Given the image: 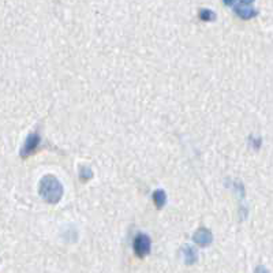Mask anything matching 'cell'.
<instances>
[{
	"label": "cell",
	"mask_w": 273,
	"mask_h": 273,
	"mask_svg": "<svg viewBox=\"0 0 273 273\" xmlns=\"http://www.w3.org/2000/svg\"><path fill=\"white\" fill-rule=\"evenodd\" d=\"M40 195L49 204H58L63 195V186L54 175H45L40 182Z\"/></svg>",
	"instance_id": "obj_1"
},
{
	"label": "cell",
	"mask_w": 273,
	"mask_h": 273,
	"mask_svg": "<svg viewBox=\"0 0 273 273\" xmlns=\"http://www.w3.org/2000/svg\"><path fill=\"white\" fill-rule=\"evenodd\" d=\"M223 1L225 6L232 7L238 17L242 19H251L257 15V10L251 7L254 0H223Z\"/></svg>",
	"instance_id": "obj_2"
},
{
	"label": "cell",
	"mask_w": 273,
	"mask_h": 273,
	"mask_svg": "<svg viewBox=\"0 0 273 273\" xmlns=\"http://www.w3.org/2000/svg\"><path fill=\"white\" fill-rule=\"evenodd\" d=\"M134 251L140 258H144L151 253V247H152V241L151 238L145 235V234H140L138 237L134 239Z\"/></svg>",
	"instance_id": "obj_3"
},
{
	"label": "cell",
	"mask_w": 273,
	"mask_h": 273,
	"mask_svg": "<svg viewBox=\"0 0 273 273\" xmlns=\"http://www.w3.org/2000/svg\"><path fill=\"white\" fill-rule=\"evenodd\" d=\"M40 135L38 133H31L26 141H25V145L24 148L21 149V156L22 157H28V156H30L33 153L36 152L37 146L40 145Z\"/></svg>",
	"instance_id": "obj_4"
},
{
	"label": "cell",
	"mask_w": 273,
	"mask_h": 273,
	"mask_svg": "<svg viewBox=\"0 0 273 273\" xmlns=\"http://www.w3.org/2000/svg\"><path fill=\"white\" fill-rule=\"evenodd\" d=\"M193 239H194V242L197 243V244H200V246H202V247H205V246H209V244L212 243L213 235H212V232H211L209 230L200 228V230L197 231V232L194 234Z\"/></svg>",
	"instance_id": "obj_5"
},
{
	"label": "cell",
	"mask_w": 273,
	"mask_h": 273,
	"mask_svg": "<svg viewBox=\"0 0 273 273\" xmlns=\"http://www.w3.org/2000/svg\"><path fill=\"white\" fill-rule=\"evenodd\" d=\"M165 201H167V194H165L164 190H156L153 193V202L158 209H161L165 205Z\"/></svg>",
	"instance_id": "obj_6"
},
{
	"label": "cell",
	"mask_w": 273,
	"mask_h": 273,
	"mask_svg": "<svg viewBox=\"0 0 273 273\" xmlns=\"http://www.w3.org/2000/svg\"><path fill=\"white\" fill-rule=\"evenodd\" d=\"M183 255H184V261L187 262L188 265L194 264V262L197 261V258H198V257H197V253H195V250L193 249V247H190V246H186Z\"/></svg>",
	"instance_id": "obj_7"
},
{
	"label": "cell",
	"mask_w": 273,
	"mask_h": 273,
	"mask_svg": "<svg viewBox=\"0 0 273 273\" xmlns=\"http://www.w3.org/2000/svg\"><path fill=\"white\" fill-rule=\"evenodd\" d=\"M200 18L205 22H212L216 19V15L214 12L211 11V10H201L200 11Z\"/></svg>",
	"instance_id": "obj_8"
},
{
	"label": "cell",
	"mask_w": 273,
	"mask_h": 273,
	"mask_svg": "<svg viewBox=\"0 0 273 273\" xmlns=\"http://www.w3.org/2000/svg\"><path fill=\"white\" fill-rule=\"evenodd\" d=\"M91 175H93V174H91V171L89 170V168L84 167V168L81 170V176H82V179H84V181H86V179H91Z\"/></svg>",
	"instance_id": "obj_9"
}]
</instances>
